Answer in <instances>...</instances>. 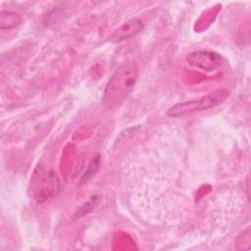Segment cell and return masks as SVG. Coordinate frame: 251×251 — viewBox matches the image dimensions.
Wrapping results in <instances>:
<instances>
[{
	"instance_id": "obj_1",
	"label": "cell",
	"mask_w": 251,
	"mask_h": 251,
	"mask_svg": "<svg viewBox=\"0 0 251 251\" xmlns=\"http://www.w3.org/2000/svg\"><path fill=\"white\" fill-rule=\"evenodd\" d=\"M138 77V68L132 61L124 62L106 84L102 102L108 109L120 107L129 96Z\"/></svg>"
},
{
	"instance_id": "obj_2",
	"label": "cell",
	"mask_w": 251,
	"mask_h": 251,
	"mask_svg": "<svg viewBox=\"0 0 251 251\" xmlns=\"http://www.w3.org/2000/svg\"><path fill=\"white\" fill-rule=\"evenodd\" d=\"M228 95L229 91L227 89H217L200 98L173 105L167 111V115L171 118H181L197 112L208 110L222 104L228 97Z\"/></svg>"
},
{
	"instance_id": "obj_3",
	"label": "cell",
	"mask_w": 251,
	"mask_h": 251,
	"mask_svg": "<svg viewBox=\"0 0 251 251\" xmlns=\"http://www.w3.org/2000/svg\"><path fill=\"white\" fill-rule=\"evenodd\" d=\"M186 62L194 69L211 73L221 67L223 59L222 56L215 51L198 50L191 52L186 57Z\"/></svg>"
},
{
	"instance_id": "obj_4",
	"label": "cell",
	"mask_w": 251,
	"mask_h": 251,
	"mask_svg": "<svg viewBox=\"0 0 251 251\" xmlns=\"http://www.w3.org/2000/svg\"><path fill=\"white\" fill-rule=\"evenodd\" d=\"M144 27V24L141 19L139 18H133L126 23H124L122 25H120L109 37V40L112 42H121L124 40H126L137 33H139Z\"/></svg>"
},
{
	"instance_id": "obj_5",
	"label": "cell",
	"mask_w": 251,
	"mask_h": 251,
	"mask_svg": "<svg viewBox=\"0 0 251 251\" xmlns=\"http://www.w3.org/2000/svg\"><path fill=\"white\" fill-rule=\"evenodd\" d=\"M40 180L41 181L35 193L36 201L39 203L44 202L45 200L52 197L54 194H56V191L59 188L58 178L52 173H50L48 176H43Z\"/></svg>"
},
{
	"instance_id": "obj_6",
	"label": "cell",
	"mask_w": 251,
	"mask_h": 251,
	"mask_svg": "<svg viewBox=\"0 0 251 251\" xmlns=\"http://www.w3.org/2000/svg\"><path fill=\"white\" fill-rule=\"evenodd\" d=\"M22 22L21 16L16 12L1 11L0 12V28L11 29L18 26Z\"/></svg>"
}]
</instances>
